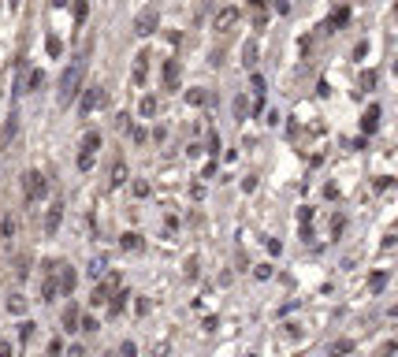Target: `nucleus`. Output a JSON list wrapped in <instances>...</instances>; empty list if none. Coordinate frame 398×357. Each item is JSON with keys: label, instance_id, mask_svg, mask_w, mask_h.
<instances>
[{"label": "nucleus", "instance_id": "obj_1", "mask_svg": "<svg viewBox=\"0 0 398 357\" xmlns=\"http://www.w3.org/2000/svg\"><path fill=\"white\" fill-rule=\"evenodd\" d=\"M82 75H86V63H82V60H75V63L60 75V93H56L60 104H71V101L78 97V89H82Z\"/></svg>", "mask_w": 398, "mask_h": 357}, {"label": "nucleus", "instance_id": "obj_2", "mask_svg": "<svg viewBox=\"0 0 398 357\" xmlns=\"http://www.w3.org/2000/svg\"><path fill=\"white\" fill-rule=\"evenodd\" d=\"M45 194H49V178H45L37 168L26 171V175H23V197H26V201H41Z\"/></svg>", "mask_w": 398, "mask_h": 357}, {"label": "nucleus", "instance_id": "obj_3", "mask_svg": "<svg viewBox=\"0 0 398 357\" xmlns=\"http://www.w3.org/2000/svg\"><path fill=\"white\" fill-rule=\"evenodd\" d=\"M156 23H160V11H156V8H145V11H138V19H134V34H138V37H149V34H156Z\"/></svg>", "mask_w": 398, "mask_h": 357}, {"label": "nucleus", "instance_id": "obj_4", "mask_svg": "<svg viewBox=\"0 0 398 357\" xmlns=\"http://www.w3.org/2000/svg\"><path fill=\"white\" fill-rule=\"evenodd\" d=\"M101 104H104V86H90V89L82 93V101H78V112H82V116H90V112L101 108Z\"/></svg>", "mask_w": 398, "mask_h": 357}, {"label": "nucleus", "instance_id": "obj_5", "mask_svg": "<svg viewBox=\"0 0 398 357\" xmlns=\"http://www.w3.org/2000/svg\"><path fill=\"white\" fill-rule=\"evenodd\" d=\"M235 23H238V8H223L220 15H216V23H212V30H216V34H227Z\"/></svg>", "mask_w": 398, "mask_h": 357}, {"label": "nucleus", "instance_id": "obj_6", "mask_svg": "<svg viewBox=\"0 0 398 357\" xmlns=\"http://www.w3.org/2000/svg\"><path fill=\"white\" fill-rule=\"evenodd\" d=\"M56 275H60V290H63V294H71V290H75V283H78V272L71 268V264H60Z\"/></svg>", "mask_w": 398, "mask_h": 357}, {"label": "nucleus", "instance_id": "obj_7", "mask_svg": "<svg viewBox=\"0 0 398 357\" xmlns=\"http://www.w3.org/2000/svg\"><path fill=\"white\" fill-rule=\"evenodd\" d=\"M60 223H63V205L56 201V205H52V208H49V216H45V235L52 238V235H56V231H60Z\"/></svg>", "mask_w": 398, "mask_h": 357}, {"label": "nucleus", "instance_id": "obj_8", "mask_svg": "<svg viewBox=\"0 0 398 357\" xmlns=\"http://www.w3.org/2000/svg\"><path fill=\"white\" fill-rule=\"evenodd\" d=\"M56 294H63V290H60L56 272H49V275H45V283H41V301H56Z\"/></svg>", "mask_w": 398, "mask_h": 357}, {"label": "nucleus", "instance_id": "obj_9", "mask_svg": "<svg viewBox=\"0 0 398 357\" xmlns=\"http://www.w3.org/2000/svg\"><path fill=\"white\" fill-rule=\"evenodd\" d=\"M82 327V313H78V305H67L63 309V331H78Z\"/></svg>", "mask_w": 398, "mask_h": 357}, {"label": "nucleus", "instance_id": "obj_10", "mask_svg": "<svg viewBox=\"0 0 398 357\" xmlns=\"http://www.w3.org/2000/svg\"><path fill=\"white\" fill-rule=\"evenodd\" d=\"M123 182H127V164L116 160V164H112V171H108V186L116 190V186H123Z\"/></svg>", "mask_w": 398, "mask_h": 357}, {"label": "nucleus", "instance_id": "obj_11", "mask_svg": "<svg viewBox=\"0 0 398 357\" xmlns=\"http://www.w3.org/2000/svg\"><path fill=\"white\" fill-rule=\"evenodd\" d=\"M164 89H179V63L175 60L164 63Z\"/></svg>", "mask_w": 398, "mask_h": 357}, {"label": "nucleus", "instance_id": "obj_12", "mask_svg": "<svg viewBox=\"0 0 398 357\" xmlns=\"http://www.w3.org/2000/svg\"><path fill=\"white\" fill-rule=\"evenodd\" d=\"M145 71H149V52L142 49V52L134 56V82H138V86L145 82Z\"/></svg>", "mask_w": 398, "mask_h": 357}, {"label": "nucleus", "instance_id": "obj_13", "mask_svg": "<svg viewBox=\"0 0 398 357\" xmlns=\"http://www.w3.org/2000/svg\"><path fill=\"white\" fill-rule=\"evenodd\" d=\"M376 127H380V108L372 104V108L365 112V119H361V130H365V134H372Z\"/></svg>", "mask_w": 398, "mask_h": 357}, {"label": "nucleus", "instance_id": "obj_14", "mask_svg": "<svg viewBox=\"0 0 398 357\" xmlns=\"http://www.w3.org/2000/svg\"><path fill=\"white\" fill-rule=\"evenodd\" d=\"M119 246L127 249V253H138V249H142V246H145V242H142V235H134V231H127V235L119 238Z\"/></svg>", "mask_w": 398, "mask_h": 357}, {"label": "nucleus", "instance_id": "obj_15", "mask_svg": "<svg viewBox=\"0 0 398 357\" xmlns=\"http://www.w3.org/2000/svg\"><path fill=\"white\" fill-rule=\"evenodd\" d=\"M156 108H160L156 97H142V101H138V116H142V119H153V116H156Z\"/></svg>", "mask_w": 398, "mask_h": 357}, {"label": "nucleus", "instance_id": "obj_16", "mask_svg": "<svg viewBox=\"0 0 398 357\" xmlns=\"http://www.w3.org/2000/svg\"><path fill=\"white\" fill-rule=\"evenodd\" d=\"M8 313H11V316H23V313H26V298H23V294H11V298H8Z\"/></svg>", "mask_w": 398, "mask_h": 357}, {"label": "nucleus", "instance_id": "obj_17", "mask_svg": "<svg viewBox=\"0 0 398 357\" xmlns=\"http://www.w3.org/2000/svg\"><path fill=\"white\" fill-rule=\"evenodd\" d=\"M97 149H101V134H97V130H90V134L82 138V153H97Z\"/></svg>", "mask_w": 398, "mask_h": 357}, {"label": "nucleus", "instance_id": "obj_18", "mask_svg": "<svg viewBox=\"0 0 398 357\" xmlns=\"http://www.w3.org/2000/svg\"><path fill=\"white\" fill-rule=\"evenodd\" d=\"M127 290H119V294L116 298H112V301H108V309H112V316H119V313H123V309H127Z\"/></svg>", "mask_w": 398, "mask_h": 357}, {"label": "nucleus", "instance_id": "obj_19", "mask_svg": "<svg viewBox=\"0 0 398 357\" xmlns=\"http://www.w3.org/2000/svg\"><path fill=\"white\" fill-rule=\"evenodd\" d=\"M346 19H350V11H346V8H339V11H335V15L328 19V23H324V30H335V26H346Z\"/></svg>", "mask_w": 398, "mask_h": 357}, {"label": "nucleus", "instance_id": "obj_20", "mask_svg": "<svg viewBox=\"0 0 398 357\" xmlns=\"http://www.w3.org/2000/svg\"><path fill=\"white\" fill-rule=\"evenodd\" d=\"M186 101H190V104H194V108H201V104H205V101H209V93H205L201 86H194V89H190V93H186Z\"/></svg>", "mask_w": 398, "mask_h": 357}, {"label": "nucleus", "instance_id": "obj_21", "mask_svg": "<svg viewBox=\"0 0 398 357\" xmlns=\"http://www.w3.org/2000/svg\"><path fill=\"white\" fill-rule=\"evenodd\" d=\"M242 63H246V67H257V45H253V41L242 49Z\"/></svg>", "mask_w": 398, "mask_h": 357}, {"label": "nucleus", "instance_id": "obj_22", "mask_svg": "<svg viewBox=\"0 0 398 357\" xmlns=\"http://www.w3.org/2000/svg\"><path fill=\"white\" fill-rule=\"evenodd\" d=\"M235 116H238V119H246V116H249V101H246V93H238V97H235Z\"/></svg>", "mask_w": 398, "mask_h": 357}, {"label": "nucleus", "instance_id": "obj_23", "mask_svg": "<svg viewBox=\"0 0 398 357\" xmlns=\"http://www.w3.org/2000/svg\"><path fill=\"white\" fill-rule=\"evenodd\" d=\"M34 327H37L34 320H23V324H19V339H23V342H30V339H34Z\"/></svg>", "mask_w": 398, "mask_h": 357}, {"label": "nucleus", "instance_id": "obj_24", "mask_svg": "<svg viewBox=\"0 0 398 357\" xmlns=\"http://www.w3.org/2000/svg\"><path fill=\"white\" fill-rule=\"evenodd\" d=\"M82 335H93V331H101V324L93 320V316H82V327H78Z\"/></svg>", "mask_w": 398, "mask_h": 357}, {"label": "nucleus", "instance_id": "obj_25", "mask_svg": "<svg viewBox=\"0 0 398 357\" xmlns=\"http://www.w3.org/2000/svg\"><path fill=\"white\" fill-rule=\"evenodd\" d=\"M15 227H19V223L11 220V216H4V223H0V235H4V238H15Z\"/></svg>", "mask_w": 398, "mask_h": 357}, {"label": "nucleus", "instance_id": "obj_26", "mask_svg": "<svg viewBox=\"0 0 398 357\" xmlns=\"http://www.w3.org/2000/svg\"><path fill=\"white\" fill-rule=\"evenodd\" d=\"M26 86H30V89H41V86H45V71H30Z\"/></svg>", "mask_w": 398, "mask_h": 357}, {"label": "nucleus", "instance_id": "obj_27", "mask_svg": "<svg viewBox=\"0 0 398 357\" xmlns=\"http://www.w3.org/2000/svg\"><path fill=\"white\" fill-rule=\"evenodd\" d=\"M15 275H19V279L30 275V257H19V261H15Z\"/></svg>", "mask_w": 398, "mask_h": 357}, {"label": "nucleus", "instance_id": "obj_28", "mask_svg": "<svg viewBox=\"0 0 398 357\" xmlns=\"http://www.w3.org/2000/svg\"><path fill=\"white\" fill-rule=\"evenodd\" d=\"M368 287H372V290H383V287H387V272H376L372 279H368Z\"/></svg>", "mask_w": 398, "mask_h": 357}, {"label": "nucleus", "instance_id": "obj_29", "mask_svg": "<svg viewBox=\"0 0 398 357\" xmlns=\"http://www.w3.org/2000/svg\"><path fill=\"white\" fill-rule=\"evenodd\" d=\"M357 86H361V89H372V86H376V71H365V75H361V82H357Z\"/></svg>", "mask_w": 398, "mask_h": 357}, {"label": "nucleus", "instance_id": "obj_30", "mask_svg": "<svg viewBox=\"0 0 398 357\" xmlns=\"http://www.w3.org/2000/svg\"><path fill=\"white\" fill-rule=\"evenodd\" d=\"M15 130H19V119L11 116V119H8V127H4V142H11V138H15Z\"/></svg>", "mask_w": 398, "mask_h": 357}, {"label": "nucleus", "instance_id": "obj_31", "mask_svg": "<svg viewBox=\"0 0 398 357\" xmlns=\"http://www.w3.org/2000/svg\"><path fill=\"white\" fill-rule=\"evenodd\" d=\"M45 49H49V56H60V52H63V45H60V37H49V41H45Z\"/></svg>", "mask_w": 398, "mask_h": 357}, {"label": "nucleus", "instance_id": "obj_32", "mask_svg": "<svg viewBox=\"0 0 398 357\" xmlns=\"http://www.w3.org/2000/svg\"><path fill=\"white\" fill-rule=\"evenodd\" d=\"M78 168H82V171L93 168V153H78Z\"/></svg>", "mask_w": 398, "mask_h": 357}, {"label": "nucleus", "instance_id": "obj_33", "mask_svg": "<svg viewBox=\"0 0 398 357\" xmlns=\"http://www.w3.org/2000/svg\"><path fill=\"white\" fill-rule=\"evenodd\" d=\"M253 275H257V279H272V264H257Z\"/></svg>", "mask_w": 398, "mask_h": 357}, {"label": "nucleus", "instance_id": "obj_34", "mask_svg": "<svg viewBox=\"0 0 398 357\" xmlns=\"http://www.w3.org/2000/svg\"><path fill=\"white\" fill-rule=\"evenodd\" d=\"M86 15H90V4H86V0H78V4H75V19H78V23H82Z\"/></svg>", "mask_w": 398, "mask_h": 357}, {"label": "nucleus", "instance_id": "obj_35", "mask_svg": "<svg viewBox=\"0 0 398 357\" xmlns=\"http://www.w3.org/2000/svg\"><path fill=\"white\" fill-rule=\"evenodd\" d=\"M264 26H268V15L257 8V15H253V30H264Z\"/></svg>", "mask_w": 398, "mask_h": 357}, {"label": "nucleus", "instance_id": "obj_36", "mask_svg": "<svg viewBox=\"0 0 398 357\" xmlns=\"http://www.w3.org/2000/svg\"><path fill=\"white\" fill-rule=\"evenodd\" d=\"M264 89H268V86H264V78H261V75H253V93H257V97H264Z\"/></svg>", "mask_w": 398, "mask_h": 357}, {"label": "nucleus", "instance_id": "obj_37", "mask_svg": "<svg viewBox=\"0 0 398 357\" xmlns=\"http://www.w3.org/2000/svg\"><path fill=\"white\" fill-rule=\"evenodd\" d=\"M242 190H246V194H253V190H257V175H246V182H242Z\"/></svg>", "mask_w": 398, "mask_h": 357}, {"label": "nucleus", "instance_id": "obj_38", "mask_svg": "<svg viewBox=\"0 0 398 357\" xmlns=\"http://www.w3.org/2000/svg\"><path fill=\"white\" fill-rule=\"evenodd\" d=\"M119 354H127V357H134V354H138V346H134V342H123V346H119Z\"/></svg>", "mask_w": 398, "mask_h": 357}, {"label": "nucleus", "instance_id": "obj_39", "mask_svg": "<svg viewBox=\"0 0 398 357\" xmlns=\"http://www.w3.org/2000/svg\"><path fill=\"white\" fill-rule=\"evenodd\" d=\"M134 194L138 197H149V182H134Z\"/></svg>", "mask_w": 398, "mask_h": 357}, {"label": "nucleus", "instance_id": "obj_40", "mask_svg": "<svg viewBox=\"0 0 398 357\" xmlns=\"http://www.w3.org/2000/svg\"><path fill=\"white\" fill-rule=\"evenodd\" d=\"M276 11H279V15H287V11H290V4H287V0H276Z\"/></svg>", "mask_w": 398, "mask_h": 357}, {"label": "nucleus", "instance_id": "obj_41", "mask_svg": "<svg viewBox=\"0 0 398 357\" xmlns=\"http://www.w3.org/2000/svg\"><path fill=\"white\" fill-rule=\"evenodd\" d=\"M52 8H67V0H52Z\"/></svg>", "mask_w": 398, "mask_h": 357}, {"label": "nucleus", "instance_id": "obj_42", "mask_svg": "<svg viewBox=\"0 0 398 357\" xmlns=\"http://www.w3.org/2000/svg\"><path fill=\"white\" fill-rule=\"evenodd\" d=\"M249 4H253V8H264V4H268V0H249Z\"/></svg>", "mask_w": 398, "mask_h": 357}, {"label": "nucleus", "instance_id": "obj_43", "mask_svg": "<svg viewBox=\"0 0 398 357\" xmlns=\"http://www.w3.org/2000/svg\"><path fill=\"white\" fill-rule=\"evenodd\" d=\"M395 19H398V4H395Z\"/></svg>", "mask_w": 398, "mask_h": 357}, {"label": "nucleus", "instance_id": "obj_44", "mask_svg": "<svg viewBox=\"0 0 398 357\" xmlns=\"http://www.w3.org/2000/svg\"><path fill=\"white\" fill-rule=\"evenodd\" d=\"M395 71H398V63H395Z\"/></svg>", "mask_w": 398, "mask_h": 357}]
</instances>
